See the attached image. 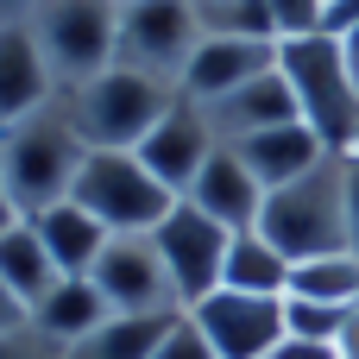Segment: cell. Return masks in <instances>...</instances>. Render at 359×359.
<instances>
[{"instance_id": "obj_1", "label": "cell", "mask_w": 359, "mask_h": 359, "mask_svg": "<svg viewBox=\"0 0 359 359\" xmlns=\"http://www.w3.org/2000/svg\"><path fill=\"white\" fill-rule=\"evenodd\" d=\"M82 164H88V145H82L63 95L50 107H38L32 120H19V126L0 133V170H6V189H13V202H19L25 221L44 215V208H57V202H69Z\"/></svg>"}, {"instance_id": "obj_2", "label": "cell", "mask_w": 359, "mask_h": 359, "mask_svg": "<svg viewBox=\"0 0 359 359\" xmlns=\"http://www.w3.org/2000/svg\"><path fill=\"white\" fill-rule=\"evenodd\" d=\"M259 233L290 259H328L347 252V151H328L316 170H303L284 189H265L259 208Z\"/></svg>"}, {"instance_id": "obj_3", "label": "cell", "mask_w": 359, "mask_h": 359, "mask_svg": "<svg viewBox=\"0 0 359 359\" xmlns=\"http://www.w3.org/2000/svg\"><path fill=\"white\" fill-rule=\"evenodd\" d=\"M177 95H183V88H170V82H158V76H145V69L114 63V69H101L95 82L69 88L63 107H69V120H76V133H82L88 151H139L145 133L177 107Z\"/></svg>"}, {"instance_id": "obj_4", "label": "cell", "mask_w": 359, "mask_h": 359, "mask_svg": "<svg viewBox=\"0 0 359 359\" xmlns=\"http://www.w3.org/2000/svg\"><path fill=\"white\" fill-rule=\"evenodd\" d=\"M278 69L297 95V114L303 126L328 145V151H353L359 139V88L353 69L341 57V38L334 32H303V38H284L278 44Z\"/></svg>"}, {"instance_id": "obj_5", "label": "cell", "mask_w": 359, "mask_h": 359, "mask_svg": "<svg viewBox=\"0 0 359 359\" xmlns=\"http://www.w3.org/2000/svg\"><path fill=\"white\" fill-rule=\"evenodd\" d=\"M32 44L44 50V69L57 95L95 82L120 57V0H38Z\"/></svg>"}, {"instance_id": "obj_6", "label": "cell", "mask_w": 359, "mask_h": 359, "mask_svg": "<svg viewBox=\"0 0 359 359\" xmlns=\"http://www.w3.org/2000/svg\"><path fill=\"white\" fill-rule=\"evenodd\" d=\"M69 202H82L107 233H151L183 196H170V189L139 164V151H88V164H82L76 189H69Z\"/></svg>"}, {"instance_id": "obj_7", "label": "cell", "mask_w": 359, "mask_h": 359, "mask_svg": "<svg viewBox=\"0 0 359 359\" xmlns=\"http://www.w3.org/2000/svg\"><path fill=\"white\" fill-rule=\"evenodd\" d=\"M196 44H202L196 0H120V57L114 63L183 88V69H189Z\"/></svg>"}, {"instance_id": "obj_8", "label": "cell", "mask_w": 359, "mask_h": 359, "mask_svg": "<svg viewBox=\"0 0 359 359\" xmlns=\"http://www.w3.org/2000/svg\"><path fill=\"white\" fill-rule=\"evenodd\" d=\"M88 278H95V290H101V303L114 316H177L183 309L151 233H114Z\"/></svg>"}, {"instance_id": "obj_9", "label": "cell", "mask_w": 359, "mask_h": 359, "mask_svg": "<svg viewBox=\"0 0 359 359\" xmlns=\"http://www.w3.org/2000/svg\"><path fill=\"white\" fill-rule=\"evenodd\" d=\"M151 240H158V252H164V271H170L183 309H196L202 297L221 290V265H227V246H233V233H227L221 221H208L202 208L177 202V208L151 227Z\"/></svg>"}, {"instance_id": "obj_10", "label": "cell", "mask_w": 359, "mask_h": 359, "mask_svg": "<svg viewBox=\"0 0 359 359\" xmlns=\"http://www.w3.org/2000/svg\"><path fill=\"white\" fill-rule=\"evenodd\" d=\"M196 328L208 334L215 359H271L284 341V297H240V290H215L196 309Z\"/></svg>"}, {"instance_id": "obj_11", "label": "cell", "mask_w": 359, "mask_h": 359, "mask_svg": "<svg viewBox=\"0 0 359 359\" xmlns=\"http://www.w3.org/2000/svg\"><path fill=\"white\" fill-rule=\"evenodd\" d=\"M221 151V139H215V126H208V114L189 101V95H177V107L145 133V145H139V164L170 189V196H189V183L202 177V164Z\"/></svg>"}, {"instance_id": "obj_12", "label": "cell", "mask_w": 359, "mask_h": 359, "mask_svg": "<svg viewBox=\"0 0 359 359\" xmlns=\"http://www.w3.org/2000/svg\"><path fill=\"white\" fill-rule=\"evenodd\" d=\"M265 69H278V44H265V38H208L202 32V44L183 69V95L208 107V101L233 95L240 82L265 76Z\"/></svg>"}, {"instance_id": "obj_13", "label": "cell", "mask_w": 359, "mask_h": 359, "mask_svg": "<svg viewBox=\"0 0 359 359\" xmlns=\"http://www.w3.org/2000/svg\"><path fill=\"white\" fill-rule=\"evenodd\" d=\"M196 107H202V101H196ZM202 114H208V126H215V139H221V145H233V139H252V133H271V126H290V120H303V114H297V95H290V82H284V69H265V76L240 82L233 95L208 101Z\"/></svg>"}, {"instance_id": "obj_14", "label": "cell", "mask_w": 359, "mask_h": 359, "mask_svg": "<svg viewBox=\"0 0 359 359\" xmlns=\"http://www.w3.org/2000/svg\"><path fill=\"white\" fill-rule=\"evenodd\" d=\"M183 202L202 208L208 221H221L227 233H252V227H259V208H265V183L233 158V145H221V151L202 164V177L189 183Z\"/></svg>"}, {"instance_id": "obj_15", "label": "cell", "mask_w": 359, "mask_h": 359, "mask_svg": "<svg viewBox=\"0 0 359 359\" xmlns=\"http://www.w3.org/2000/svg\"><path fill=\"white\" fill-rule=\"evenodd\" d=\"M57 101V82L44 69V50L32 44V25H0V133L32 120Z\"/></svg>"}, {"instance_id": "obj_16", "label": "cell", "mask_w": 359, "mask_h": 359, "mask_svg": "<svg viewBox=\"0 0 359 359\" xmlns=\"http://www.w3.org/2000/svg\"><path fill=\"white\" fill-rule=\"evenodd\" d=\"M233 158H240L265 189H284V183H297L303 170H316V164L328 158V145H322L303 120H290V126H271V133L233 139Z\"/></svg>"}, {"instance_id": "obj_17", "label": "cell", "mask_w": 359, "mask_h": 359, "mask_svg": "<svg viewBox=\"0 0 359 359\" xmlns=\"http://www.w3.org/2000/svg\"><path fill=\"white\" fill-rule=\"evenodd\" d=\"M32 227H38V240H44V252L57 259V271L63 278H88L95 271V259L107 252V227L82 208V202H57V208H44V215H32Z\"/></svg>"}, {"instance_id": "obj_18", "label": "cell", "mask_w": 359, "mask_h": 359, "mask_svg": "<svg viewBox=\"0 0 359 359\" xmlns=\"http://www.w3.org/2000/svg\"><path fill=\"white\" fill-rule=\"evenodd\" d=\"M107 316H114V309L101 303L95 278H57V284H50V297H44V303H32V316H25V322H32L38 334H50L57 347H76V341H82V334H95Z\"/></svg>"}, {"instance_id": "obj_19", "label": "cell", "mask_w": 359, "mask_h": 359, "mask_svg": "<svg viewBox=\"0 0 359 359\" xmlns=\"http://www.w3.org/2000/svg\"><path fill=\"white\" fill-rule=\"evenodd\" d=\"M63 271H57V259L44 252V240H38V227L32 221H19V227H6L0 233V284L25 303V316H32V303H44L50 297V284H57Z\"/></svg>"}, {"instance_id": "obj_20", "label": "cell", "mask_w": 359, "mask_h": 359, "mask_svg": "<svg viewBox=\"0 0 359 359\" xmlns=\"http://www.w3.org/2000/svg\"><path fill=\"white\" fill-rule=\"evenodd\" d=\"M221 290H240V297H284L290 290V259L252 227V233H233L227 246V265H221Z\"/></svg>"}, {"instance_id": "obj_21", "label": "cell", "mask_w": 359, "mask_h": 359, "mask_svg": "<svg viewBox=\"0 0 359 359\" xmlns=\"http://www.w3.org/2000/svg\"><path fill=\"white\" fill-rule=\"evenodd\" d=\"M164 328H170V316H107L95 334H82L63 359H151L158 341H164Z\"/></svg>"}, {"instance_id": "obj_22", "label": "cell", "mask_w": 359, "mask_h": 359, "mask_svg": "<svg viewBox=\"0 0 359 359\" xmlns=\"http://www.w3.org/2000/svg\"><path fill=\"white\" fill-rule=\"evenodd\" d=\"M284 297H309V303H328V309H353L359 303V252H328V259L290 265V290Z\"/></svg>"}, {"instance_id": "obj_23", "label": "cell", "mask_w": 359, "mask_h": 359, "mask_svg": "<svg viewBox=\"0 0 359 359\" xmlns=\"http://www.w3.org/2000/svg\"><path fill=\"white\" fill-rule=\"evenodd\" d=\"M196 19H202L208 38H265V44H284V32H278V19H271L265 0H202Z\"/></svg>"}, {"instance_id": "obj_24", "label": "cell", "mask_w": 359, "mask_h": 359, "mask_svg": "<svg viewBox=\"0 0 359 359\" xmlns=\"http://www.w3.org/2000/svg\"><path fill=\"white\" fill-rule=\"evenodd\" d=\"M341 316L347 309H328V303H309V297H284V334H297V341H334Z\"/></svg>"}, {"instance_id": "obj_25", "label": "cell", "mask_w": 359, "mask_h": 359, "mask_svg": "<svg viewBox=\"0 0 359 359\" xmlns=\"http://www.w3.org/2000/svg\"><path fill=\"white\" fill-rule=\"evenodd\" d=\"M151 359H215V347H208V334L196 328V316L183 309V316H170V328H164V341H158Z\"/></svg>"}, {"instance_id": "obj_26", "label": "cell", "mask_w": 359, "mask_h": 359, "mask_svg": "<svg viewBox=\"0 0 359 359\" xmlns=\"http://www.w3.org/2000/svg\"><path fill=\"white\" fill-rule=\"evenodd\" d=\"M69 347H57L50 334H38L32 322H19V328H6L0 334V359H63Z\"/></svg>"}, {"instance_id": "obj_27", "label": "cell", "mask_w": 359, "mask_h": 359, "mask_svg": "<svg viewBox=\"0 0 359 359\" xmlns=\"http://www.w3.org/2000/svg\"><path fill=\"white\" fill-rule=\"evenodd\" d=\"M278 32L284 38H303V32H322V0H265Z\"/></svg>"}, {"instance_id": "obj_28", "label": "cell", "mask_w": 359, "mask_h": 359, "mask_svg": "<svg viewBox=\"0 0 359 359\" xmlns=\"http://www.w3.org/2000/svg\"><path fill=\"white\" fill-rule=\"evenodd\" d=\"M271 359H341V353H334V341H297V334H284Z\"/></svg>"}, {"instance_id": "obj_29", "label": "cell", "mask_w": 359, "mask_h": 359, "mask_svg": "<svg viewBox=\"0 0 359 359\" xmlns=\"http://www.w3.org/2000/svg\"><path fill=\"white\" fill-rule=\"evenodd\" d=\"M347 252H359V158L347 151Z\"/></svg>"}, {"instance_id": "obj_30", "label": "cell", "mask_w": 359, "mask_h": 359, "mask_svg": "<svg viewBox=\"0 0 359 359\" xmlns=\"http://www.w3.org/2000/svg\"><path fill=\"white\" fill-rule=\"evenodd\" d=\"M353 25H359V0H328V6H322V32L341 38V32H353Z\"/></svg>"}, {"instance_id": "obj_31", "label": "cell", "mask_w": 359, "mask_h": 359, "mask_svg": "<svg viewBox=\"0 0 359 359\" xmlns=\"http://www.w3.org/2000/svg\"><path fill=\"white\" fill-rule=\"evenodd\" d=\"M334 353L341 359H359V303L341 316V334H334Z\"/></svg>"}, {"instance_id": "obj_32", "label": "cell", "mask_w": 359, "mask_h": 359, "mask_svg": "<svg viewBox=\"0 0 359 359\" xmlns=\"http://www.w3.org/2000/svg\"><path fill=\"white\" fill-rule=\"evenodd\" d=\"M19 322H25V303H19V297L0 284V334H6V328H19Z\"/></svg>"}, {"instance_id": "obj_33", "label": "cell", "mask_w": 359, "mask_h": 359, "mask_svg": "<svg viewBox=\"0 0 359 359\" xmlns=\"http://www.w3.org/2000/svg\"><path fill=\"white\" fill-rule=\"evenodd\" d=\"M38 0H0V25H32Z\"/></svg>"}, {"instance_id": "obj_34", "label": "cell", "mask_w": 359, "mask_h": 359, "mask_svg": "<svg viewBox=\"0 0 359 359\" xmlns=\"http://www.w3.org/2000/svg\"><path fill=\"white\" fill-rule=\"evenodd\" d=\"M25 215H19V202H13V189H6V170H0V233L6 227H19Z\"/></svg>"}, {"instance_id": "obj_35", "label": "cell", "mask_w": 359, "mask_h": 359, "mask_svg": "<svg viewBox=\"0 0 359 359\" xmlns=\"http://www.w3.org/2000/svg\"><path fill=\"white\" fill-rule=\"evenodd\" d=\"M341 57H347V69H353V88H359V25H353V32H341Z\"/></svg>"}, {"instance_id": "obj_36", "label": "cell", "mask_w": 359, "mask_h": 359, "mask_svg": "<svg viewBox=\"0 0 359 359\" xmlns=\"http://www.w3.org/2000/svg\"><path fill=\"white\" fill-rule=\"evenodd\" d=\"M353 158H359V139H353Z\"/></svg>"}, {"instance_id": "obj_37", "label": "cell", "mask_w": 359, "mask_h": 359, "mask_svg": "<svg viewBox=\"0 0 359 359\" xmlns=\"http://www.w3.org/2000/svg\"><path fill=\"white\" fill-rule=\"evenodd\" d=\"M322 6H328V0H322Z\"/></svg>"}, {"instance_id": "obj_38", "label": "cell", "mask_w": 359, "mask_h": 359, "mask_svg": "<svg viewBox=\"0 0 359 359\" xmlns=\"http://www.w3.org/2000/svg\"><path fill=\"white\" fill-rule=\"evenodd\" d=\"M196 6H202V0H196Z\"/></svg>"}]
</instances>
